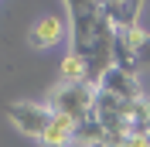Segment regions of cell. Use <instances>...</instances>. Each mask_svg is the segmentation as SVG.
Wrapping results in <instances>:
<instances>
[{
  "instance_id": "cell-6",
  "label": "cell",
  "mask_w": 150,
  "mask_h": 147,
  "mask_svg": "<svg viewBox=\"0 0 150 147\" xmlns=\"http://www.w3.org/2000/svg\"><path fill=\"white\" fill-rule=\"evenodd\" d=\"M103 10H106V17H109V24L116 31L140 28V14H143L140 0H109V4H103Z\"/></svg>"
},
{
  "instance_id": "cell-2",
  "label": "cell",
  "mask_w": 150,
  "mask_h": 147,
  "mask_svg": "<svg viewBox=\"0 0 150 147\" xmlns=\"http://www.w3.org/2000/svg\"><path fill=\"white\" fill-rule=\"evenodd\" d=\"M92 106H96V86L89 82H58L48 96V110L62 113L75 123L92 116Z\"/></svg>"
},
{
  "instance_id": "cell-5",
  "label": "cell",
  "mask_w": 150,
  "mask_h": 147,
  "mask_svg": "<svg viewBox=\"0 0 150 147\" xmlns=\"http://www.w3.org/2000/svg\"><path fill=\"white\" fill-rule=\"evenodd\" d=\"M65 38H68V21L65 17H55V14H45V17L34 21L28 41L34 48H55V45H62Z\"/></svg>"
},
{
  "instance_id": "cell-7",
  "label": "cell",
  "mask_w": 150,
  "mask_h": 147,
  "mask_svg": "<svg viewBox=\"0 0 150 147\" xmlns=\"http://www.w3.org/2000/svg\"><path fill=\"white\" fill-rule=\"evenodd\" d=\"M75 127H79L75 120L55 113L51 123H48V130H45V137H41V144L45 147H72L75 144Z\"/></svg>"
},
{
  "instance_id": "cell-3",
  "label": "cell",
  "mask_w": 150,
  "mask_h": 147,
  "mask_svg": "<svg viewBox=\"0 0 150 147\" xmlns=\"http://www.w3.org/2000/svg\"><path fill=\"white\" fill-rule=\"evenodd\" d=\"M51 116L55 113L48 110L45 103H10L7 106V120L14 123V130H21L24 137H34V140L45 137Z\"/></svg>"
},
{
  "instance_id": "cell-10",
  "label": "cell",
  "mask_w": 150,
  "mask_h": 147,
  "mask_svg": "<svg viewBox=\"0 0 150 147\" xmlns=\"http://www.w3.org/2000/svg\"><path fill=\"white\" fill-rule=\"evenodd\" d=\"M58 72H62V82H85V65L79 62L72 51L62 58V69H58Z\"/></svg>"
},
{
  "instance_id": "cell-4",
  "label": "cell",
  "mask_w": 150,
  "mask_h": 147,
  "mask_svg": "<svg viewBox=\"0 0 150 147\" xmlns=\"http://www.w3.org/2000/svg\"><path fill=\"white\" fill-rule=\"evenodd\" d=\"M96 89H99V92H109V96H116V99H123V103L143 99V89H140L137 72H123V69H109V72L99 79Z\"/></svg>"
},
{
  "instance_id": "cell-1",
  "label": "cell",
  "mask_w": 150,
  "mask_h": 147,
  "mask_svg": "<svg viewBox=\"0 0 150 147\" xmlns=\"http://www.w3.org/2000/svg\"><path fill=\"white\" fill-rule=\"evenodd\" d=\"M65 14H68L72 55L85 65V82L99 86V79L112 69L116 28L109 24L103 4H92V0H68Z\"/></svg>"
},
{
  "instance_id": "cell-8",
  "label": "cell",
  "mask_w": 150,
  "mask_h": 147,
  "mask_svg": "<svg viewBox=\"0 0 150 147\" xmlns=\"http://www.w3.org/2000/svg\"><path fill=\"white\" fill-rule=\"evenodd\" d=\"M75 144H79V147H109V144H106V130L99 127L96 116L82 120V123L75 127Z\"/></svg>"
},
{
  "instance_id": "cell-9",
  "label": "cell",
  "mask_w": 150,
  "mask_h": 147,
  "mask_svg": "<svg viewBox=\"0 0 150 147\" xmlns=\"http://www.w3.org/2000/svg\"><path fill=\"white\" fill-rule=\"evenodd\" d=\"M126 41L133 48V58H137V69H150V34L143 28H133V31H123Z\"/></svg>"
},
{
  "instance_id": "cell-11",
  "label": "cell",
  "mask_w": 150,
  "mask_h": 147,
  "mask_svg": "<svg viewBox=\"0 0 150 147\" xmlns=\"http://www.w3.org/2000/svg\"><path fill=\"white\" fill-rule=\"evenodd\" d=\"M120 147H150V137H140V133H130Z\"/></svg>"
}]
</instances>
